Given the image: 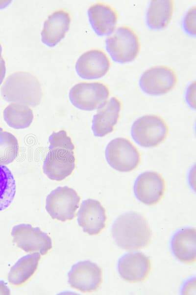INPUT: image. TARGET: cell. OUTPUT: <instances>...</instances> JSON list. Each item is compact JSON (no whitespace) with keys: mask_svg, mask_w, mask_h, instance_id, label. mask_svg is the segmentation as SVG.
I'll list each match as a JSON object with an SVG mask.
<instances>
[{"mask_svg":"<svg viewBox=\"0 0 196 295\" xmlns=\"http://www.w3.org/2000/svg\"><path fill=\"white\" fill-rule=\"evenodd\" d=\"M77 216L78 224L84 232L90 235H98L105 227V210L96 200L89 199L83 201Z\"/></svg>","mask_w":196,"mask_h":295,"instance_id":"5bb4252c","label":"cell"},{"mask_svg":"<svg viewBox=\"0 0 196 295\" xmlns=\"http://www.w3.org/2000/svg\"><path fill=\"white\" fill-rule=\"evenodd\" d=\"M110 67V60L102 50L92 49L83 53L77 59L75 69L84 79H95L104 76Z\"/></svg>","mask_w":196,"mask_h":295,"instance_id":"9a60e30c","label":"cell"},{"mask_svg":"<svg viewBox=\"0 0 196 295\" xmlns=\"http://www.w3.org/2000/svg\"><path fill=\"white\" fill-rule=\"evenodd\" d=\"M10 291L3 281H0V295H10Z\"/></svg>","mask_w":196,"mask_h":295,"instance_id":"4316f807","label":"cell"},{"mask_svg":"<svg viewBox=\"0 0 196 295\" xmlns=\"http://www.w3.org/2000/svg\"><path fill=\"white\" fill-rule=\"evenodd\" d=\"M165 188V181L162 176L153 171H147L139 175L133 187L136 198L147 205L159 203L164 196Z\"/></svg>","mask_w":196,"mask_h":295,"instance_id":"7c38bea8","label":"cell"},{"mask_svg":"<svg viewBox=\"0 0 196 295\" xmlns=\"http://www.w3.org/2000/svg\"><path fill=\"white\" fill-rule=\"evenodd\" d=\"M40 258V253L36 252L18 260L9 272V282L15 286H20L27 281L37 270Z\"/></svg>","mask_w":196,"mask_h":295,"instance_id":"44dd1931","label":"cell"},{"mask_svg":"<svg viewBox=\"0 0 196 295\" xmlns=\"http://www.w3.org/2000/svg\"><path fill=\"white\" fill-rule=\"evenodd\" d=\"M171 250L175 257L182 263L192 264L196 261V231L194 228L179 230L172 236Z\"/></svg>","mask_w":196,"mask_h":295,"instance_id":"d6986e66","label":"cell"},{"mask_svg":"<svg viewBox=\"0 0 196 295\" xmlns=\"http://www.w3.org/2000/svg\"><path fill=\"white\" fill-rule=\"evenodd\" d=\"M71 18L69 12L63 9L55 11L45 21L41 32V40L49 47L55 46L68 31Z\"/></svg>","mask_w":196,"mask_h":295,"instance_id":"2e32d148","label":"cell"},{"mask_svg":"<svg viewBox=\"0 0 196 295\" xmlns=\"http://www.w3.org/2000/svg\"><path fill=\"white\" fill-rule=\"evenodd\" d=\"M49 151L43 170L50 179L61 181L69 176L75 168L74 146L64 130L53 132L49 137Z\"/></svg>","mask_w":196,"mask_h":295,"instance_id":"6da1fadb","label":"cell"},{"mask_svg":"<svg viewBox=\"0 0 196 295\" xmlns=\"http://www.w3.org/2000/svg\"><path fill=\"white\" fill-rule=\"evenodd\" d=\"M6 67L4 59L1 58L0 60V85L2 83L5 75Z\"/></svg>","mask_w":196,"mask_h":295,"instance_id":"484cf974","label":"cell"},{"mask_svg":"<svg viewBox=\"0 0 196 295\" xmlns=\"http://www.w3.org/2000/svg\"><path fill=\"white\" fill-rule=\"evenodd\" d=\"M11 236L17 246L27 253L37 252L45 255L52 246L51 239L46 233L28 224L15 226Z\"/></svg>","mask_w":196,"mask_h":295,"instance_id":"9c48e42d","label":"cell"},{"mask_svg":"<svg viewBox=\"0 0 196 295\" xmlns=\"http://www.w3.org/2000/svg\"><path fill=\"white\" fill-rule=\"evenodd\" d=\"M80 200L73 188L59 186L48 195L46 209L52 218L65 222L74 218Z\"/></svg>","mask_w":196,"mask_h":295,"instance_id":"52a82bcc","label":"cell"},{"mask_svg":"<svg viewBox=\"0 0 196 295\" xmlns=\"http://www.w3.org/2000/svg\"><path fill=\"white\" fill-rule=\"evenodd\" d=\"M1 94L6 101L35 107L41 102L43 93L37 78L25 72L9 75L1 88Z\"/></svg>","mask_w":196,"mask_h":295,"instance_id":"3957f363","label":"cell"},{"mask_svg":"<svg viewBox=\"0 0 196 295\" xmlns=\"http://www.w3.org/2000/svg\"><path fill=\"white\" fill-rule=\"evenodd\" d=\"M3 114L8 125L16 129L29 127L34 117L32 110L28 106L19 103H11L7 106Z\"/></svg>","mask_w":196,"mask_h":295,"instance_id":"7402d4cb","label":"cell"},{"mask_svg":"<svg viewBox=\"0 0 196 295\" xmlns=\"http://www.w3.org/2000/svg\"><path fill=\"white\" fill-rule=\"evenodd\" d=\"M195 12V7L191 8L185 15L183 21L184 29L188 34L191 35L196 34Z\"/></svg>","mask_w":196,"mask_h":295,"instance_id":"d4e9b609","label":"cell"},{"mask_svg":"<svg viewBox=\"0 0 196 295\" xmlns=\"http://www.w3.org/2000/svg\"><path fill=\"white\" fill-rule=\"evenodd\" d=\"M105 47L113 60L126 63L133 60L140 48V41L136 33L130 27L121 26L107 38Z\"/></svg>","mask_w":196,"mask_h":295,"instance_id":"277c9868","label":"cell"},{"mask_svg":"<svg viewBox=\"0 0 196 295\" xmlns=\"http://www.w3.org/2000/svg\"><path fill=\"white\" fill-rule=\"evenodd\" d=\"M112 235L118 246L128 250L147 246L152 237L151 231L145 218L133 211L124 213L115 220Z\"/></svg>","mask_w":196,"mask_h":295,"instance_id":"7a4b0ae2","label":"cell"},{"mask_svg":"<svg viewBox=\"0 0 196 295\" xmlns=\"http://www.w3.org/2000/svg\"><path fill=\"white\" fill-rule=\"evenodd\" d=\"M69 99L76 108L85 111L99 109L107 102L109 90L99 82H81L73 86L69 91Z\"/></svg>","mask_w":196,"mask_h":295,"instance_id":"8992f818","label":"cell"},{"mask_svg":"<svg viewBox=\"0 0 196 295\" xmlns=\"http://www.w3.org/2000/svg\"><path fill=\"white\" fill-rule=\"evenodd\" d=\"M173 8V0H151L146 15V23L148 27L152 30H160L165 28L171 20Z\"/></svg>","mask_w":196,"mask_h":295,"instance_id":"ffe728a7","label":"cell"},{"mask_svg":"<svg viewBox=\"0 0 196 295\" xmlns=\"http://www.w3.org/2000/svg\"><path fill=\"white\" fill-rule=\"evenodd\" d=\"M16 194V183L10 170L0 165V211L7 208Z\"/></svg>","mask_w":196,"mask_h":295,"instance_id":"603a6c76","label":"cell"},{"mask_svg":"<svg viewBox=\"0 0 196 295\" xmlns=\"http://www.w3.org/2000/svg\"><path fill=\"white\" fill-rule=\"evenodd\" d=\"M169 129L164 120L155 115L140 117L133 123L131 134L134 141L145 148H153L167 138Z\"/></svg>","mask_w":196,"mask_h":295,"instance_id":"5b68a950","label":"cell"},{"mask_svg":"<svg viewBox=\"0 0 196 295\" xmlns=\"http://www.w3.org/2000/svg\"><path fill=\"white\" fill-rule=\"evenodd\" d=\"M102 276L101 270L96 264L84 261L72 266L68 274V281L74 289L83 293H92L100 286Z\"/></svg>","mask_w":196,"mask_h":295,"instance_id":"8fae6325","label":"cell"},{"mask_svg":"<svg viewBox=\"0 0 196 295\" xmlns=\"http://www.w3.org/2000/svg\"><path fill=\"white\" fill-rule=\"evenodd\" d=\"M88 16L93 30L99 36L111 34L116 27L118 14L109 5L98 2L89 8Z\"/></svg>","mask_w":196,"mask_h":295,"instance_id":"e0dca14e","label":"cell"},{"mask_svg":"<svg viewBox=\"0 0 196 295\" xmlns=\"http://www.w3.org/2000/svg\"><path fill=\"white\" fill-rule=\"evenodd\" d=\"M1 52H2V47L1 46V44L0 43V60L1 59Z\"/></svg>","mask_w":196,"mask_h":295,"instance_id":"f1b7e54d","label":"cell"},{"mask_svg":"<svg viewBox=\"0 0 196 295\" xmlns=\"http://www.w3.org/2000/svg\"><path fill=\"white\" fill-rule=\"evenodd\" d=\"M2 131V128L0 127V132Z\"/></svg>","mask_w":196,"mask_h":295,"instance_id":"f546056e","label":"cell"},{"mask_svg":"<svg viewBox=\"0 0 196 295\" xmlns=\"http://www.w3.org/2000/svg\"><path fill=\"white\" fill-rule=\"evenodd\" d=\"M105 156L108 164L121 172L132 171L140 162L139 152L132 143L123 138H117L107 145Z\"/></svg>","mask_w":196,"mask_h":295,"instance_id":"ba28073f","label":"cell"},{"mask_svg":"<svg viewBox=\"0 0 196 295\" xmlns=\"http://www.w3.org/2000/svg\"><path fill=\"white\" fill-rule=\"evenodd\" d=\"M121 110V101L116 97H112L99 109L92 120L94 135L101 137L112 132L120 118Z\"/></svg>","mask_w":196,"mask_h":295,"instance_id":"ac0fdd59","label":"cell"},{"mask_svg":"<svg viewBox=\"0 0 196 295\" xmlns=\"http://www.w3.org/2000/svg\"><path fill=\"white\" fill-rule=\"evenodd\" d=\"M118 270L121 277L125 281L131 283L143 282L150 274V260L142 253L129 252L119 259Z\"/></svg>","mask_w":196,"mask_h":295,"instance_id":"4fadbf2b","label":"cell"},{"mask_svg":"<svg viewBox=\"0 0 196 295\" xmlns=\"http://www.w3.org/2000/svg\"><path fill=\"white\" fill-rule=\"evenodd\" d=\"M18 151V142L15 136L6 131L0 132V165L12 162Z\"/></svg>","mask_w":196,"mask_h":295,"instance_id":"cb8c5ba5","label":"cell"},{"mask_svg":"<svg viewBox=\"0 0 196 295\" xmlns=\"http://www.w3.org/2000/svg\"><path fill=\"white\" fill-rule=\"evenodd\" d=\"M10 2V1H1L0 0V9L6 7L7 5L9 4Z\"/></svg>","mask_w":196,"mask_h":295,"instance_id":"83f0119b","label":"cell"},{"mask_svg":"<svg viewBox=\"0 0 196 295\" xmlns=\"http://www.w3.org/2000/svg\"><path fill=\"white\" fill-rule=\"evenodd\" d=\"M177 77L172 68L156 66L145 71L141 76L139 85L146 93L160 95L170 91L176 85Z\"/></svg>","mask_w":196,"mask_h":295,"instance_id":"30bf717a","label":"cell"}]
</instances>
